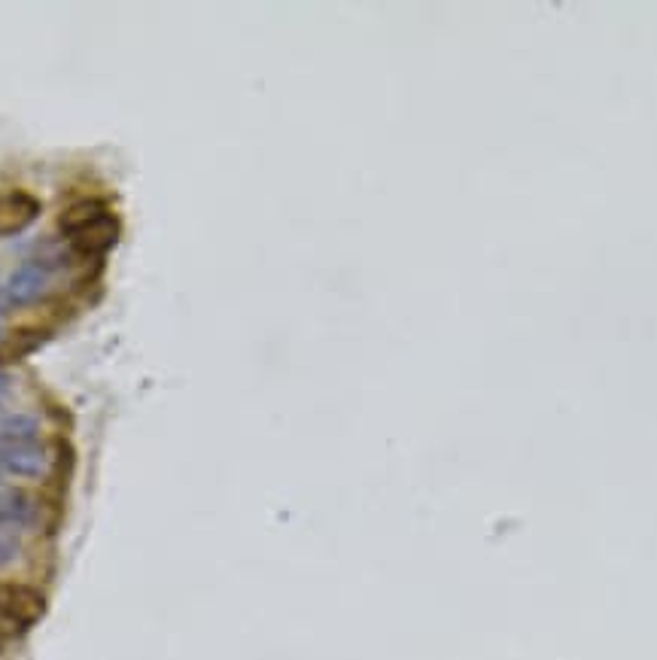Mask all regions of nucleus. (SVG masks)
<instances>
[{
    "label": "nucleus",
    "mask_w": 657,
    "mask_h": 660,
    "mask_svg": "<svg viewBox=\"0 0 657 660\" xmlns=\"http://www.w3.org/2000/svg\"><path fill=\"white\" fill-rule=\"evenodd\" d=\"M49 450L40 442V423L31 415H0V472L16 478H43Z\"/></svg>",
    "instance_id": "1"
},
{
    "label": "nucleus",
    "mask_w": 657,
    "mask_h": 660,
    "mask_svg": "<svg viewBox=\"0 0 657 660\" xmlns=\"http://www.w3.org/2000/svg\"><path fill=\"white\" fill-rule=\"evenodd\" d=\"M55 283V265L49 259H28L10 271L3 280V302L10 305H34L40 302Z\"/></svg>",
    "instance_id": "2"
},
{
    "label": "nucleus",
    "mask_w": 657,
    "mask_h": 660,
    "mask_svg": "<svg viewBox=\"0 0 657 660\" xmlns=\"http://www.w3.org/2000/svg\"><path fill=\"white\" fill-rule=\"evenodd\" d=\"M47 614V597L22 582H0V621L18 630L34 627Z\"/></svg>",
    "instance_id": "3"
},
{
    "label": "nucleus",
    "mask_w": 657,
    "mask_h": 660,
    "mask_svg": "<svg viewBox=\"0 0 657 660\" xmlns=\"http://www.w3.org/2000/svg\"><path fill=\"white\" fill-rule=\"evenodd\" d=\"M64 238H67L71 250L79 253V256H101V253H108L110 246L119 241V219L108 211V214H101L92 223H86L83 229L64 234Z\"/></svg>",
    "instance_id": "4"
},
{
    "label": "nucleus",
    "mask_w": 657,
    "mask_h": 660,
    "mask_svg": "<svg viewBox=\"0 0 657 660\" xmlns=\"http://www.w3.org/2000/svg\"><path fill=\"white\" fill-rule=\"evenodd\" d=\"M37 216H40V201L28 192L16 189V192L0 195V238L25 231Z\"/></svg>",
    "instance_id": "5"
},
{
    "label": "nucleus",
    "mask_w": 657,
    "mask_h": 660,
    "mask_svg": "<svg viewBox=\"0 0 657 660\" xmlns=\"http://www.w3.org/2000/svg\"><path fill=\"white\" fill-rule=\"evenodd\" d=\"M34 518V506L28 503V496L16 487H10L0 478V523L3 526H25Z\"/></svg>",
    "instance_id": "6"
},
{
    "label": "nucleus",
    "mask_w": 657,
    "mask_h": 660,
    "mask_svg": "<svg viewBox=\"0 0 657 660\" xmlns=\"http://www.w3.org/2000/svg\"><path fill=\"white\" fill-rule=\"evenodd\" d=\"M101 214H108V207H104L101 201L83 199V201H77V204H71V207L64 211L62 219H59V229H62L64 234H71V231L83 229L86 223H92V219H98Z\"/></svg>",
    "instance_id": "7"
},
{
    "label": "nucleus",
    "mask_w": 657,
    "mask_h": 660,
    "mask_svg": "<svg viewBox=\"0 0 657 660\" xmlns=\"http://www.w3.org/2000/svg\"><path fill=\"white\" fill-rule=\"evenodd\" d=\"M16 557H18V538L0 523V567L13 563Z\"/></svg>",
    "instance_id": "8"
},
{
    "label": "nucleus",
    "mask_w": 657,
    "mask_h": 660,
    "mask_svg": "<svg viewBox=\"0 0 657 660\" xmlns=\"http://www.w3.org/2000/svg\"><path fill=\"white\" fill-rule=\"evenodd\" d=\"M10 375H7V371H0V402L7 399V396H10Z\"/></svg>",
    "instance_id": "9"
},
{
    "label": "nucleus",
    "mask_w": 657,
    "mask_h": 660,
    "mask_svg": "<svg viewBox=\"0 0 657 660\" xmlns=\"http://www.w3.org/2000/svg\"><path fill=\"white\" fill-rule=\"evenodd\" d=\"M0 329H3V320H0Z\"/></svg>",
    "instance_id": "10"
}]
</instances>
